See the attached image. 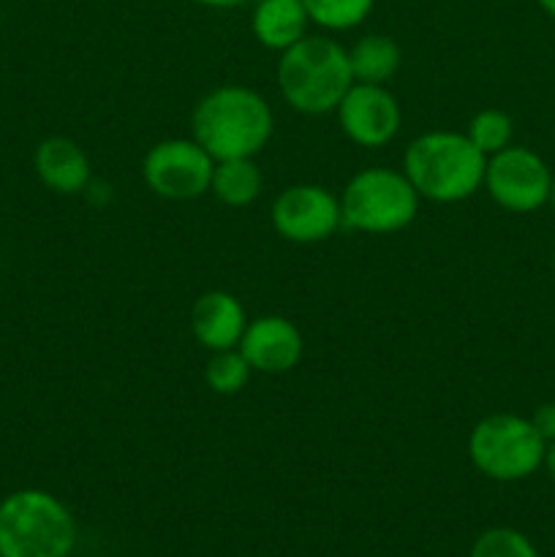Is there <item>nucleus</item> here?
<instances>
[{"mask_svg": "<svg viewBox=\"0 0 555 557\" xmlns=\"http://www.w3.org/2000/svg\"><path fill=\"white\" fill-rule=\"evenodd\" d=\"M275 131L272 107L261 92L243 85H223L207 92L190 114V136L212 156L256 158Z\"/></svg>", "mask_w": 555, "mask_h": 557, "instance_id": "f257e3e1", "label": "nucleus"}, {"mask_svg": "<svg viewBox=\"0 0 555 557\" xmlns=\"http://www.w3.org/2000/svg\"><path fill=\"white\" fill-rule=\"evenodd\" d=\"M488 158L457 131H428L406 147L403 174L419 199L457 205L482 188Z\"/></svg>", "mask_w": 555, "mask_h": 557, "instance_id": "f03ea898", "label": "nucleus"}, {"mask_svg": "<svg viewBox=\"0 0 555 557\" xmlns=\"http://www.w3.org/2000/svg\"><path fill=\"white\" fill-rule=\"evenodd\" d=\"M278 87L294 112L330 114L354 85L348 49L330 36H305L278 60Z\"/></svg>", "mask_w": 555, "mask_h": 557, "instance_id": "7ed1b4c3", "label": "nucleus"}, {"mask_svg": "<svg viewBox=\"0 0 555 557\" xmlns=\"http://www.w3.org/2000/svg\"><path fill=\"white\" fill-rule=\"evenodd\" d=\"M76 520L47 490H16L0 500V557H69Z\"/></svg>", "mask_w": 555, "mask_h": 557, "instance_id": "20e7f679", "label": "nucleus"}, {"mask_svg": "<svg viewBox=\"0 0 555 557\" xmlns=\"http://www.w3.org/2000/svg\"><path fill=\"white\" fill-rule=\"evenodd\" d=\"M419 212V194L403 169L370 166L354 174L341 196L343 228L359 234L403 232Z\"/></svg>", "mask_w": 555, "mask_h": 557, "instance_id": "39448f33", "label": "nucleus"}, {"mask_svg": "<svg viewBox=\"0 0 555 557\" xmlns=\"http://www.w3.org/2000/svg\"><path fill=\"white\" fill-rule=\"evenodd\" d=\"M547 441L531 419L517 413H490L473 424L468 435V457L482 476L493 482H520L544 462Z\"/></svg>", "mask_w": 555, "mask_h": 557, "instance_id": "423d86ee", "label": "nucleus"}, {"mask_svg": "<svg viewBox=\"0 0 555 557\" xmlns=\"http://www.w3.org/2000/svg\"><path fill=\"white\" fill-rule=\"evenodd\" d=\"M212 169H215V161L194 136L163 139L147 150L141 161V177L147 188L161 199L190 201L210 190Z\"/></svg>", "mask_w": 555, "mask_h": 557, "instance_id": "0eeeda50", "label": "nucleus"}, {"mask_svg": "<svg viewBox=\"0 0 555 557\" xmlns=\"http://www.w3.org/2000/svg\"><path fill=\"white\" fill-rule=\"evenodd\" d=\"M270 221L278 237L288 239V243H324L337 228H343L341 196L316 183L288 185L272 201Z\"/></svg>", "mask_w": 555, "mask_h": 557, "instance_id": "6e6552de", "label": "nucleus"}, {"mask_svg": "<svg viewBox=\"0 0 555 557\" xmlns=\"http://www.w3.org/2000/svg\"><path fill=\"white\" fill-rule=\"evenodd\" d=\"M547 163L528 147L509 145L484 163V188L490 199L509 212H533L547 205L550 196Z\"/></svg>", "mask_w": 555, "mask_h": 557, "instance_id": "1a4fd4ad", "label": "nucleus"}, {"mask_svg": "<svg viewBox=\"0 0 555 557\" xmlns=\"http://www.w3.org/2000/svg\"><path fill=\"white\" fill-rule=\"evenodd\" d=\"M335 114L346 139L370 150L390 145L403 123L397 98L384 85H365V82H354L348 87Z\"/></svg>", "mask_w": 555, "mask_h": 557, "instance_id": "9d476101", "label": "nucleus"}, {"mask_svg": "<svg viewBox=\"0 0 555 557\" xmlns=\"http://www.w3.org/2000/svg\"><path fill=\"white\" fill-rule=\"evenodd\" d=\"M237 348L248 359L254 373L281 375L297 368L305 343L303 332L297 330L294 321L283 319V315H259V319L248 321Z\"/></svg>", "mask_w": 555, "mask_h": 557, "instance_id": "9b49d317", "label": "nucleus"}, {"mask_svg": "<svg viewBox=\"0 0 555 557\" xmlns=\"http://www.w3.org/2000/svg\"><path fill=\"white\" fill-rule=\"evenodd\" d=\"M248 326L243 302L229 292H207L190 308V335L207 351L237 348Z\"/></svg>", "mask_w": 555, "mask_h": 557, "instance_id": "f8f14e48", "label": "nucleus"}, {"mask_svg": "<svg viewBox=\"0 0 555 557\" xmlns=\"http://www.w3.org/2000/svg\"><path fill=\"white\" fill-rule=\"evenodd\" d=\"M33 169L49 190L60 196H74L90 185V158L74 139L49 136L36 147Z\"/></svg>", "mask_w": 555, "mask_h": 557, "instance_id": "ddd939ff", "label": "nucleus"}, {"mask_svg": "<svg viewBox=\"0 0 555 557\" xmlns=\"http://www.w3.org/2000/svg\"><path fill=\"white\" fill-rule=\"evenodd\" d=\"M308 11L303 0H259L250 16L254 38L264 49L286 52L288 47L308 36Z\"/></svg>", "mask_w": 555, "mask_h": 557, "instance_id": "4468645a", "label": "nucleus"}, {"mask_svg": "<svg viewBox=\"0 0 555 557\" xmlns=\"http://www.w3.org/2000/svg\"><path fill=\"white\" fill-rule=\"evenodd\" d=\"M400 44L384 33H368L348 49L354 82H365V85H386L400 69Z\"/></svg>", "mask_w": 555, "mask_h": 557, "instance_id": "2eb2a0df", "label": "nucleus"}, {"mask_svg": "<svg viewBox=\"0 0 555 557\" xmlns=\"http://www.w3.org/2000/svg\"><path fill=\"white\" fill-rule=\"evenodd\" d=\"M261 185H264V180H261V172L254 163V158L215 161V169H212L210 190L226 207L254 205L261 194Z\"/></svg>", "mask_w": 555, "mask_h": 557, "instance_id": "dca6fc26", "label": "nucleus"}, {"mask_svg": "<svg viewBox=\"0 0 555 557\" xmlns=\"http://www.w3.org/2000/svg\"><path fill=\"white\" fill-rule=\"evenodd\" d=\"M308 11L310 25H319L321 30L343 33L362 25L373 11L375 0H303Z\"/></svg>", "mask_w": 555, "mask_h": 557, "instance_id": "f3484780", "label": "nucleus"}, {"mask_svg": "<svg viewBox=\"0 0 555 557\" xmlns=\"http://www.w3.org/2000/svg\"><path fill=\"white\" fill-rule=\"evenodd\" d=\"M254 368L248 359L243 357L239 348H226V351H212L210 362L205 364V384L210 386L215 395H237L248 386Z\"/></svg>", "mask_w": 555, "mask_h": 557, "instance_id": "a211bd4d", "label": "nucleus"}, {"mask_svg": "<svg viewBox=\"0 0 555 557\" xmlns=\"http://www.w3.org/2000/svg\"><path fill=\"white\" fill-rule=\"evenodd\" d=\"M466 136L484 158H490L511 145L515 123H511L509 114L501 112V109H482V112H477L471 117V123H468L466 128Z\"/></svg>", "mask_w": 555, "mask_h": 557, "instance_id": "6ab92c4d", "label": "nucleus"}, {"mask_svg": "<svg viewBox=\"0 0 555 557\" xmlns=\"http://www.w3.org/2000/svg\"><path fill=\"white\" fill-rule=\"evenodd\" d=\"M471 557H539V553L515 528H490L473 542Z\"/></svg>", "mask_w": 555, "mask_h": 557, "instance_id": "aec40b11", "label": "nucleus"}, {"mask_svg": "<svg viewBox=\"0 0 555 557\" xmlns=\"http://www.w3.org/2000/svg\"><path fill=\"white\" fill-rule=\"evenodd\" d=\"M531 424L536 428V433L542 435L547 444L550 441H555V403H544V406H539L536 411H533Z\"/></svg>", "mask_w": 555, "mask_h": 557, "instance_id": "412c9836", "label": "nucleus"}, {"mask_svg": "<svg viewBox=\"0 0 555 557\" xmlns=\"http://www.w3.org/2000/svg\"><path fill=\"white\" fill-rule=\"evenodd\" d=\"M196 5H205V9H237V5L248 3V0H190Z\"/></svg>", "mask_w": 555, "mask_h": 557, "instance_id": "4be33fe9", "label": "nucleus"}, {"mask_svg": "<svg viewBox=\"0 0 555 557\" xmlns=\"http://www.w3.org/2000/svg\"><path fill=\"white\" fill-rule=\"evenodd\" d=\"M542 466L547 468L550 479H553V482H555V441H550L547 449H544V462H542Z\"/></svg>", "mask_w": 555, "mask_h": 557, "instance_id": "5701e85b", "label": "nucleus"}, {"mask_svg": "<svg viewBox=\"0 0 555 557\" xmlns=\"http://www.w3.org/2000/svg\"><path fill=\"white\" fill-rule=\"evenodd\" d=\"M536 3H539V9L544 11V14L555 16V0H536Z\"/></svg>", "mask_w": 555, "mask_h": 557, "instance_id": "b1692460", "label": "nucleus"}, {"mask_svg": "<svg viewBox=\"0 0 555 557\" xmlns=\"http://www.w3.org/2000/svg\"><path fill=\"white\" fill-rule=\"evenodd\" d=\"M547 201H550V205H553V210H555V177L550 180V196H547Z\"/></svg>", "mask_w": 555, "mask_h": 557, "instance_id": "393cba45", "label": "nucleus"}, {"mask_svg": "<svg viewBox=\"0 0 555 557\" xmlns=\"http://www.w3.org/2000/svg\"><path fill=\"white\" fill-rule=\"evenodd\" d=\"M0 30H3V14H0Z\"/></svg>", "mask_w": 555, "mask_h": 557, "instance_id": "a878e982", "label": "nucleus"}]
</instances>
